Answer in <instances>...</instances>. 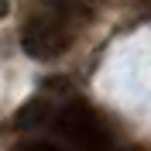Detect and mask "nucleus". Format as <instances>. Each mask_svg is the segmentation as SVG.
Wrapping results in <instances>:
<instances>
[{
  "instance_id": "f257e3e1",
  "label": "nucleus",
  "mask_w": 151,
  "mask_h": 151,
  "mask_svg": "<svg viewBox=\"0 0 151 151\" xmlns=\"http://www.w3.org/2000/svg\"><path fill=\"white\" fill-rule=\"evenodd\" d=\"M58 131H62V137H69L79 151H113L106 127L100 124V117H96L86 103H69L65 110L58 113Z\"/></svg>"
},
{
  "instance_id": "20e7f679",
  "label": "nucleus",
  "mask_w": 151,
  "mask_h": 151,
  "mask_svg": "<svg viewBox=\"0 0 151 151\" xmlns=\"http://www.w3.org/2000/svg\"><path fill=\"white\" fill-rule=\"evenodd\" d=\"M24 151H62V148H55V144H28Z\"/></svg>"
},
{
  "instance_id": "423d86ee",
  "label": "nucleus",
  "mask_w": 151,
  "mask_h": 151,
  "mask_svg": "<svg viewBox=\"0 0 151 151\" xmlns=\"http://www.w3.org/2000/svg\"><path fill=\"white\" fill-rule=\"evenodd\" d=\"M69 4H93V0H69Z\"/></svg>"
},
{
  "instance_id": "39448f33",
  "label": "nucleus",
  "mask_w": 151,
  "mask_h": 151,
  "mask_svg": "<svg viewBox=\"0 0 151 151\" xmlns=\"http://www.w3.org/2000/svg\"><path fill=\"white\" fill-rule=\"evenodd\" d=\"M4 14H7V0H0V17H4Z\"/></svg>"
},
{
  "instance_id": "f03ea898",
  "label": "nucleus",
  "mask_w": 151,
  "mask_h": 151,
  "mask_svg": "<svg viewBox=\"0 0 151 151\" xmlns=\"http://www.w3.org/2000/svg\"><path fill=\"white\" fill-rule=\"evenodd\" d=\"M69 28L58 17H35L21 35V45L31 58H58L69 48Z\"/></svg>"
},
{
  "instance_id": "7ed1b4c3",
  "label": "nucleus",
  "mask_w": 151,
  "mask_h": 151,
  "mask_svg": "<svg viewBox=\"0 0 151 151\" xmlns=\"http://www.w3.org/2000/svg\"><path fill=\"white\" fill-rule=\"evenodd\" d=\"M48 113H52L48 100H28V103H24V106H21L17 113H14V127H21V131L41 127V124L48 120Z\"/></svg>"
},
{
  "instance_id": "0eeeda50",
  "label": "nucleus",
  "mask_w": 151,
  "mask_h": 151,
  "mask_svg": "<svg viewBox=\"0 0 151 151\" xmlns=\"http://www.w3.org/2000/svg\"><path fill=\"white\" fill-rule=\"evenodd\" d=\"M113 151H117V148H113ZM131 151H137V148H131Z\"/></svg>"
}]
</instances>
